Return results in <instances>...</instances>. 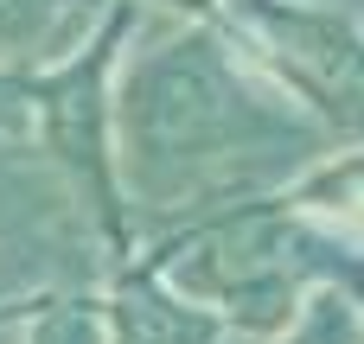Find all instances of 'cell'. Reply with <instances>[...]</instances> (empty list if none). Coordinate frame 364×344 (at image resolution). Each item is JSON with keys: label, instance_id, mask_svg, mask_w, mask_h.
Returning a JSON list of instances; mask_svg holds the SVG:
<instances>
[{"label": "cell", "instance_id": "2", "mask_svg": "<svg viewBox=\"0 0 364 344\" xmlns=\"http://www.w3.org/2000/svg\"><path fill=\"white\" fill-rule=\"evenodd\" d=\"M224 32L333 121H364V32L352 13L307 0H224Z\"/></svg>", "mask_w": 364, "mask_h": 344}, {"label": "cell", "instance_id": "1", "mask_svg": "<svg viewBox=\"0 0 364 344\" xmlns=\"http://www.w3.org/2000/svg\"><path fill=\"white\" fill-rule=\"evenodd\" d=\"M115 121L141 160H198L250 140H288V109H275L237 64V38L224 19L173 26L141 45L122 77Z\"/></svg>", "mask_w": 364, "mask_h": 344}, {"label": "cell", "instance_id": "4", "mask_svg": "<svg viewBox=\"0 0 364 344\" xmlns=\"http://www.w3.org/2000/svg\"><path fill=\"white\" fill-rule=\"evenodd\" d=\"M128 6H134V0H128ZM147 6L173 13L179 26H198V19H224V0H147Z\"/></svg>", "mask_w": 364, "mask_h": 344}, {"label": "cell", "instance_id": "3", "mask_svg": "<svg viewBox=\"0 0 364 344\" xmlns=\"http://www.w3.org/2000/svg\"><path fill=\"white\" fill-rule=\"evenodd\" d=\"M115 0H0V70H32L51 51H77Z\"/></svg>", "mask_w": 364, "mask_h": 344}]
</instances>
